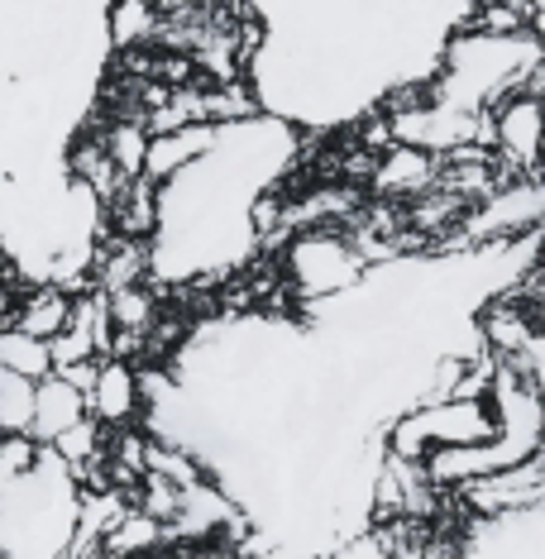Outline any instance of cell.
I'll use <instances>...</instances> for the list:
<instances>
[{"instance_id":"6da1fadb","label":"cell","mask_w":545,"mask_h":559,"mask_svg":"<svg viewBox=\"0 0 545 559\" xmlns=\"http://www.w3.org/2000/svg\"><path fill=\"white\" fill-rule=\"evenodd\" d=\"M301 130L269 110L215 120L211 144L173 177L154 182L149 277L158 283H225L259 249L253 206L297 168Z\"/></svg>"},{"instance_id":"7a4b0ae2","label":"cell","mask_w":545,"mask_h":559,"mask_svg":"<svg viewBox=\"0 0 545 559\" xmlns=\"http://www.w3.org/2000/svg\"><path fill=\"white\" fill-rule=\"evenodd\" d=\"M517 86H541V34L536 29H474L460 24L426 78V96L484 116Z\"/></svg>"},{"instance_id":"3957f363","label":"cell","mask_w":545,"mask_h":559,"mask_svg":"<svg viewBox=\"0 0 545 559\" xmlns=\"http://www.w3.org/2000/svg\"><path fill=\"white\" fill-rule=\"evenodd\" d=\"M82 483L39 440L29 468L0 474V559H68L78 536Z\"/></svg>"},{"instance_id":"277c9868","label":"cell","mask_w":545,"mask_h":559,"mask_svg":"<svg viewBox=\"0 0 545 559\" xmlns=\"http://www.w3.org/2000/svg\"><path fill=\"white\" fill-rule=\"evenodd\" d=\"M369 263L359 259L345 225H301L277 245V283L307 307V301H325L349 292L364 277Z\"/></svg>"},{"instance_id":"5b68a950","label":"cell","mask_w":545,"mask_h":559,"mask_svg":"<svg viewBox=\"0 0 545 559\" xmlns=\"http://www.w3.org/2000/svg\"><path fill=\"white\" fill-rule=\"evenodd\" d=\"M498 416H493L488 392L484 397H440L422 402L412 412L392 416L388 426V454L398 460H422L426 450H446V444H478L493 440Z\"/></svg>"},{"instance_id":"8992f818","label":"cell","mask_w":545,"mask_h":559,"mask_svg":"<svg viewBox=\"0 0 545 559\" xmlns=\"http://www.w3.org/2000/svg\"><path fill=\"white\" fill-rule=\"evenodd\" d=\"M541 139H545V106L541 86H517L488 110V148L512 177H541Z\"/></svg>"},{"instance_id":"52a82bcc","label":"cell","mask_w":545,"mask_h":559,"mask_svg":"<svg viewBox=\"0 0 545 559\" xmlns=\"http://www.w3.org/2000/svg\"><path fill=\"white\" fill-rule=\"evenodd\" d=\"M450 498L460 502L464 516H502L517 512V507H545V460L536 454V460L478 474L460 488H450Z\"/></svg>"},{"instance_id":"ba28073f","label":"cell","mask_w":545,"mask_h":559,"mask_svg":"<svg viewBox=\"0 0 545 559\" xmlns=\"http://www.w3.org/2000/svg\"><path fill=\"white\" fill-rule=\"evenodd\" d=\"M86 416L106 430L134 426L144 416V388H139V368L120 354H100L92 388H86Z\"/></svg>"},{"instance_id":"9c48e42d","label":"cell","mask_w":545,"mask_h":559,"mask_svg":"<svg viewBox=\"0 0 545 559\" xmlns=\"http://www.w3.org/2000/svg\"><path fill=\"white\" fill-rule=\"evenodd\" d=\"M440 177V154H430V148H416V144H392L383 154L374 158V173H369V192L378 201H398V206H407L412 197H422L436 187Z\"/></svg>"},{"instance_id":"30bf717a","label":"cell","mask_w":545,"mask_h":559,"mask_svg":"<svg viewBox=\"0 0 545 559\" xmlns=\"http://www.w3.org/2000/svg\"><path fill=\"white\" fill-rule=\"evenodd\" d=\"M173 545V531L154 521L149 512H139V507H125V512L106 526V536L96 540V550L106 559H154Z\"/></svg>"},{"instance_id":"8fae6325","label":"cell","mask_w":545,"mask_h":559,"mask_svg":"<svg viewBox=\"0 0 545 559\" xmlns=\"http://www.w3.org/2000/svg\"><path fill=\"white\" fill-rule=\"evenodd\" d=\"M215 124L211 120H197V124H177V130H158L149 134V148H144V173L149 182H163V177H173L182 163H192L201 148L211 144Z\"/></svg>"},{"instance_id":"7c38bea8","label":"cell","mask_w":545,"mask_h":559,"mask_svg":"<svg viewBox=\"0 0 545 559\" xmlns=\"http://www.w3.org/2000/svg\"><path fill=\"white\" fill-rule=\"evenodd\" d=\"M78 416H86V397L68 383L62 373H44L34 383V421H29V436L34 440H54L58 430H68Z\"/></svg>"},{"instance_id":"4fadbf2b","label":"cell","mask_w":545,"mask_h":559,"mask_svg":"<svg viewBox=\"0 0 545 559\" xmlns=\"http://www.w3.org/2000/svg\"><path fill=\"white\" fill-rule=\"evenodd\" d=\"M72 316V292L58 287V283H29L24 297H15V316H10V325H20L24 335L34 340H54L62 325H68Z\"/></svg>"},{"instance_id":"5bb4252c","label":"cell","mask_w":545,"mask_h":559,"mask_svg":"<svg viewBox=\"0 0 545 559\" xmlns=\"http://www.w3.org/2000/svg\"><path fill=\"white\" fill-rule=\"evenodd\" d=\"M158 20L163 15L154 0H106V44L134 53L158 39Z\"/></svg>"},{"instance_id":"9a60e30c","label":"cell","mask_w":545,"mask_h":559,"mask_svg":"<svg viewBox=\"0 0 545 559\" xmlns=\"http://www.w3.org/2000/svg\"><path fill=\"white\" fill-rule=\"evenodd\" d=\"M100 144H106V158L116 163L120 182H130V177L144 173V148H149V124L144 116H130V120H116L106 134H100Z\"/></svg>"},{"instance_id":"2e32d148","label":"cell","mask_w":545,"mask_h":559,"mask_svg":"<svg viewBox=\"0 0 545 559\" xmlns=\"http://www.w3.org/2000/svg\"><path fill=\"white\" fill-rule=\"evenodd\" d=\"M0 368L24 378H44L54 373V359H48V340L24 335L20 325H0Z\"/></svg>"},{"instance_id":"e0dca14e","label":"cell","mask_w":545,"mask_h":559,"mask_svg":"<svg viewBox=\"0 0 545 559\" xmlns=\"http://www.w3.org/2000/svg\"><path fill=\"white\" fill-rule=\"evenodd\" d=\"M34 383H39V378H24V373L0 368V436H29Z\"/></svg>"},{"instance_id":"ac0fdd59","label":"cell","mask_w":545,"mask_h":559,"mask_svg":"<svg viewBox=\"0 0 545 559\" xmlns=\"http://www.w3.org/2000/svg\"><path fill=\"white\" fill-rule=\"evenodd\" d=\"M15 297H20L15 273H10V277H0V325H10V316H15Z\"/></svg>"},{"instance_id":"d6986e66","label":"cell","mask_w":545,"mask_h":559,"mask_svg":"<svg viewBox=\"0 0 545 559\" xmlns=\"http://www.w3.org/2000/svg\"><path fill=\"white\" fill-rule=\"evenodd\" d=\"M197 5H211V0H168V10H197Z\"/></svg>"}]
</instances>
